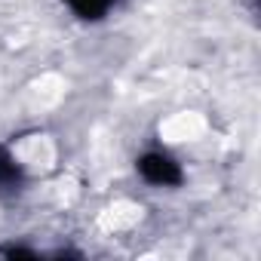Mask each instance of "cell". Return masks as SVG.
<instances>
[{
  "mask_svg": "<svg viewBox=\"0 0 261 261\" xmlns=\"http://www.w3.org/2000/svg\"><path fill=\"white\" fill-rule=\"evenodd\" d=\"M13 185H19V166L7 151H0V188H13Z\"/></svg>",
  "mask_w": 261,
  "mask_h": 261,
  "instance_id": "3",
  "label": "cell"
},
{
  "mask_svg": "<svg viewBox=\"0 0 261 261\" xmlns=\"http://www.w3.org/2000/svg\"><path fill=\"white\" fill-rule=\"evenodd\" d=\"M139 169H142V175L151 181V185H178L181 181V169H178V163L172 160V157H166V154H145L142 157V163H139Z\"/></svg>",
  "mask_w": 261,
  "mask_h": 261,
  "instance_id": "1",
  "label": "cell"
},
{
  "mask_svg": "<svg viewBox=\"0 0 261 261\" xmlns=\"http://www.w3.org/2000/svg\"><path fill=\"white\" fill-rule=\"evenodd\" d=\"M111 4H114V0H68V7H71L80 19H86V22L101 19V16L111 10Z\"/></svg>",
  "mask_w": 261,
  "mask_h": 261,
  "instance_id": "2",
  "label": "cell"
}]
</instances>
